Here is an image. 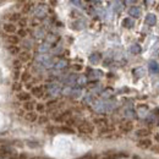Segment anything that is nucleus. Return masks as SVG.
I'll list each match as a JSON object with an SVG mask.
<instances>
[{
	"instance_id": "f257e3e1",
	"label": "nucleus",
	"mask_w": 159,
	"mask_h": 159,
	"mask_svg": "<svg viewBox=\"0 0 159 159\" xmlns=\"http://www.w3.org/2000/svg\"><path fill=\"white\" fill-rule=\"evenodd\" d=\"M78 130L81 134H92L93 132V126L88 122H83L78 126Z\"/></svg>"
},
{
	"instance_id": "f03ea898",
	"label": "nucleus",
	"mask_w": 159,
	"mask_h": 159,
	"mask_svg": "<svg viewBox=\"0 0 159 159\" xmlns=\"http://www.w3.org/2000/svg\"><path fill=\"white\" fill-rule=\"evenodd\" d=\"M3 30H4V32H6V33H9V34H13L17 31L16 26L13 25V22H10V23H5V25L3 26Z\"/></svg>"
},
{
	"instance_id": "7ed1b4c3",
	"label": "nucleus",
	"mask_w": 159,
	"mask_h": 159,
	"mask_svg": "<svg viewBox=\"0 0 159 159\" xmlns=\"http://www.w3.org/2000/svg\"><path fill=\"white\" fill-rule=\"evenodd\" d=\"M25 119H26L27 121H30V122H33V121L37 120V114H36V113H33V110H32V111H28V113H27V114L25 115Z\"/></svg>"
},
{
	"instance_id": "20e7f679",
	"label": "nucleus",
	"mask_w": 159,
	"mask_h": 159,
	"mask_svg": "<svg viewBox=\"0 0 159 159\" xmlns=\"http://www.w3.org/2000/svg\"><path fill=\"white\" fill-rule=\"evenodd\" d=\"M120 129H121V131H124V132H129V131H131L132 130V124L131 122H122L121 124V126H120Z\"/></svg>"
},
{
	"instance_id": "39448f33",
	"label": "nucleus",
	"mask_w": 159,
	"mask_h": 159,
	"mask_svg": "<svg viewBox=\"0 0 159 159\" xmlns=\"http://www.w3.org/2000/svg\"><path fill=\"white\" fill-rule=\"evenodd\" d=\"M31 59V55H30V53H27V52H23V53H20V60L22 62H27Z\"/></svg>"
},
{
	"instance_id": "423d86ee",
	"label": "nucleus",
	"mask_w": 159,
	"mask_h": 159,
	"mask_svg": "<svg viewBox=\"0 0 159 159\" xmlns=\"http://www.w3.org/2000/svg\"><path fill=\"white\" fill-rule=\"evenodd\" d=\"M23 109H25V110H27V111H32V110L34 109V103L27 101V102L23 104Z\"/></svg>"
},
{
	"instance_id": "0eeeda50",
	"label": "nucleus",
	"mask_w": 159,
	"mask_h": 159,
	"mask_svg": "<svg viewBox=\"0 0 159 159\" xmlns=\"http://www.w3.org/2000/svg\"><path fill=\"white\" fill-rule=\"evenodd\" d=\"M149 146H151V141L149 140H142L138 142V147H141V148H147Z\"/></svg>"
},
{
	"instance_id": "6e6552de",
	"label": "nucleus",
	"mask_w": 159,
	"mask_h": 159,
	"mask_svg": "<svg viewBox=\"0 0 159 159\" xmlns=\"http://www.w3.org/2000/svg\"><path fill=\"white\" fill-rule=\"evenodd\" d=\"M19 40L20 39H19V37H17V36H9V37H7V42L10 43V44H13V45L19 43Z\"/></svg>"
},
{
	"instance_id": "1a4fd4ad",
	"label": "nucleus",
	"mask_w": 159,
	"mask_h": 159,
	"mask_svg": "<svg viewBox=\"0 0 159 159\" xmlns=\"http://www.w3.org/2000/svg\"><path fill=\"white\" fill-rule=\"evenodd\" d=\"M19 99L20 101H23V102H27V101H30V94L28 93H19Z\"/></svg>"
},
{
	"instance_id": "9d476101",
	"label": "nucleus",
	"mask_w": 159,
	"mask_h": 159,
	"mask_svg": "<svg viewBox=\"0 0 159 159\" xmlns=\"http://www.w3.org/2000/svg\"><path fill=\"white\" fill-rule=\"evenodd\" d=\"M9 52H10V54H12V55H16V54H20V49L17 47H13V44H12L11 47L9 48Z\"/></svg>"
},
{
	"instance_id": "9b49d317",
	"label": "nucleus",
	"mask_w": 159,
	"mask_h": 159,
	"mask_svg": "<svg viewBox=\"0 0 159 159\" xmlns=\"http://www.w3.org/2000/svg\"><path fill=\"white\" fill-rule=\"evenodd\" d=\"M32 93H33L34 95H37V97H40L42 95V88H39V87H34V88H32Z\"/></svg>"
},
{
	"instance_id": "f8f14e48",
	"label": "nucleus",
	"mask_w": 159,
	"mask_h": 159,
	"mask_svg": "<svg viewBox=\"0 0 159 159\" xmlns=\"http://www.w3.org/2000/svg\"><path fill=\"white\" fill-rule=\"evenodd\" d=\"M9 20H10L11 22H16V21L20 20V15H19V13H12V15L9 17Z\"/></svg>"
},
{
	"instance_id": "ddd939ff",
	"label": "nucleus",
	"mask_w": 159,
	"mask_h": 159,
	"mask_svg": "<svg viewBox=\"0 0 159 159\" xmlns=\"http://www.w3.org/2000/svg\"><path fill=\"white\" fill-rule=\"evenodd\" d=\"M94 122H95V124H98V125H102V126L107 125V120L105 119H95Z\"/></svg>"
},
{
	"instance_id": "4468645a",
	"label": "nucleus",
	"mask_w": 159,
	"mask_h": 159,
	"mask_svg": "<svg viewBox=\"0 0 159 159\" xmlns=\"http://www.w3.org/2000/svg\"><path fill=\"white\" fill-rule=\"evenodd\" d=\"M151 70L152 71H156V72H158L159 71V67H158V65H157V62H151Z\"/></svg>"
},
{
	"instance_id": "2eb2a0df",
	"label": "nucleus",
	"mask_w": 159,
	"mask_h": 159,
	"mask_svg": "<svg viewBox=\"0 0 159 159\" xmlns=\"http://www.w3.org/2000/svg\"><path fill=\"white\" fill-rule=\"evenodd\" d=\"M148 134H149L148 130H138V131H137V135H138V136H147Z\"/></svg>"
},
{
	"instance_id": "dca6fc26",
	"label": "nucleus",
	"mask_w": 159,
	"mask_h": 159,
	"mask_svg": "<svg viewBox=\"0 0 159 159\" xmlns=\"http://www.w3.org/2000/svg\"><path fill=\"white\" fill-rule=\"evenodd\" d=\"M38 122L39 124H45V122H48V117L47 116H40L38 119Z\"/></svg>"
},
{
	"instance_id": "f3484780",
	"label": "nucleus",
	"mask_w": 159,
	"mask_h": 159,
	"mask_svg": "<svg viewBox=\"0 0 159 159\" xmlns=\"http://www.w3.org/2000/svg\"><path fill=\"white\" fill-rule=\"evenodd\" d=\"M61 131H64V132H69V134H74V130L69 129V127H62Z\"/></svg>"
},
{
	"instance_id": "a211bd4d",
	"label": "nucleus",
	"mask_w": 159,
	"mask_h": 159,
	"mask_svg": "<svg viewBox=\"0 0 159 159\" xmlns=\"http://www.w3.org/2000/svg\"><path fill=\"white\" fill-rule=\"evenodd\" d=\"M17 33H19L20 37H26V34H27L25 30H20V31H17Z\"/></svg>"
},
{
	"instance_id": "6ab92c4d",
	"label": "nucleus",
	"mask_w": 159,
	"mask_h": 159,
	"mask_svg": "<svg viewBox=\"0 0 159 159\" xmlns=\"http://www.w3.org/2000/svg\"><path fill=\"white\" fill-rule=\"evenodd\" d=\"M22 80H23V81L30 80V74H27V72H25V74L22 75Z\"/></svg>"
},
{
	"instance_id": "aec40b11",
	"label": "nucleus",
	"mask_w": 159,
	"mask_h": 159,
	"mask_svg": "<svg viewBox=\"0 0 159 159\" xmlns=\"http://www.w3.org/2000/svg\"><path fill=\"white\" fill-rule=\"evenodd\" d=\"M19 22H20V26L22 27V28H23V27L26 26V23H27V21H26V20H21V19L19 20Z\"/></svg>"
},
{
	"instance_id": "412c9836",
	"label": "nucleus",
	"mask_w": 159,
	"mask_h": 159,
	"mask_svg": "<svg viewBox=\"0 0 159 159\" xmlns=\"http://www.w3.org/2000/svg\"><path fill=\"white\" fill-rule=\"evenodd\" d=\"M21 62H22L21 60H16L15 62H13V66H15L16 69H19V67H20V64H21Z\"/></svg>"
},
{
	"instance_id": "4be33fe9",
	"label": "nucleus",
	"mask_w": 159,
	"mask_h": 159,
	"mask_svg": "<svg viewBox=\"0 0 159 159\" xmlns=\"http://www.w3.org/2000/svg\"><path fill=\"white\" fill-rule=\"evenodd\" d=\"M37 110L38 111H43L44 110V105H43V104H38V105H37Z\"/></svg>"
},
{
	"instance_id": "5701e85b",
	"label": "nucleus",
	"mask_w": 159,
	"mask_h": 159,
	"mask_svg": "<svg viewBox=\"0 0 159 159\" xmlns=\"http://www.w3.org/2000/svg\"><path fill=\"white\" fill-rule=\"evenodd\" d=\"M13 89H15V91H20L21 89V86L19 83H15V86H13Z\"/></svg>"
},
{
	"instance_id": "b1692460",
	"label": "nucleus",
	"mask_w": 159,
	"mask_h": 159,
	"mask_svg": "<svg viewBox=\"0 0 159 159\" xmlns=\"http://www.w3.org/2000/svg\"><path fill=\"white\" fill-rule=\"evenodd\" d=\"M30 9H31L30 5H26V7L23 9V12H25V13H26V12H28V11H30Z\"/></svg>"
},
{
	"instance_id": "393cba45",
	"label": "nucleus",
	"mask_w": 159,
	"mask_h": 159,
	"mask_svg": "<svg viewBox=\"0 0 159 159\" xmlns=\"http://www.w3.org/2000/svg\"><path fill=\"white\" fill-rule=\"evenodd\" d=\"M156 151H157V152H159V146H158V147H156Z\"/></svg>"
}]
</instances>
